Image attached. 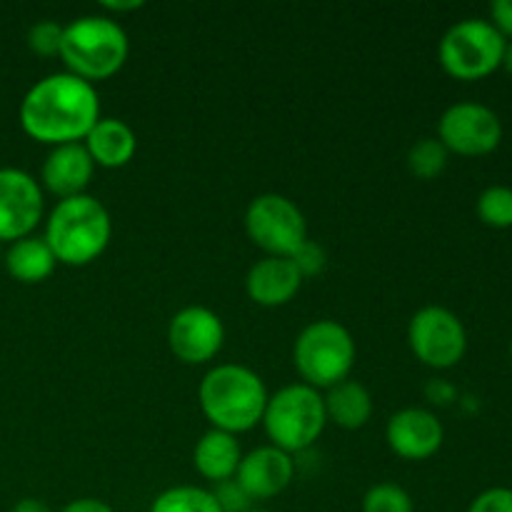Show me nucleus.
<instances>
[{
	"label": "nucleus",
	"mask_w": 512,
	"mask_h": 512,
	"mask_svg": "<svg viewBox=\"0 0 512 512\" xmlns=\"http://www.w3.org/2000/svg\"><path fill=\"white\" fill-rule=\"evenodd\" d=\"M18 120L28 138L50 148L83 143L90 128L100 120L98 90L68 70L45 75L23 95Z\"/></svg>",
	"instance_id": "obj_1"
},
{
	"label": "nucleus",
	"mask_w": 512,
	"mask_h": 512,
	"mask_svg": "<svg viewBox=\"0 0 512 512\" xmlns=\"http://www.w3.org/2000/svg\"><path fill=\"white\" fill-rule=\"evenodd\" d=\"M268 388L255 370L238 363H223L203 375L198 403L210 428L240 435L263 423Z\"/></svg>",
	"instance_id": "obj_2"
},
{
	"label": "nucleus",
	"mask_w": 512,
	"mask_h": 512,
	"mask_svg": "<svg viewBox=\"0 0 512 512\" xmlns=\"http://www.w3.org/2000/svg\"><path fill=\"white\" fill-rule=\"evenodd\" d=\"M43 238L58 263L85 268L108 250L113 220L95 195H75L55 203L45 218Z\"/></svg>",
	"instance_id": "obj_3"
},
{
	"label": "nucleus",
	"mask_w": 512,
	"mask_h": 512,
	"mask_svg": "<svg viewBox=\"0 0 512 512\" xmlns=\"http://www.w3.org/2000/svg\"><path fill=\"white\" fill-rule=\"evenodd\" d=\"M130 55L128 33L108 15H80L63 30L60 55L65 70L88 83L113 78Z\"/></svg>",
	"instance_id": "obj_4"
},
{
	"label": "nucleus",
	"mask_w": 512,
	"mask_h": 512,
	"mask_svg": "<svg viewBox=\"0 0 512 512\" xmlns=\"http://www.w3.org/2000/svg\"><path fill=\"white\" fill-rule=\"evenodd\" d=\"M358 358L355 338L338 320H313L300 330L293 345V365L305 385L330 390L350 378Z\"/></svg>",
	"instance_id": "obj_5"
},
{
	"label": "nucleus",
	"mask_w": 512,
	"mask_h": 512,
	"mask_svg": "<svg viewBox=\"0 0 512 512\" xmlns=\"http://www.w3.org/2000/svg\"><path fill=\"white\" fill-rule=\"evenodd\" d=\"M325 425H328V413H325L323 395L305 383L285 385L270 395L265 405V435L270 438V445L290 455L313 448Z\"/></svg>",
	"instance_id": "obj_6"
},
{
	"label": "nucleus",
	"mask_w": 512,
	"mask_h": 512,
	"mask_svg": "<svg viewBox=\"0 0 512 512\" xmlns=\"http://www.w3.org/2000/svg\"><path fill=\"white\" fill-rule=\"evenodd\" d=\"M505 45L508 40L490 20L465 18L445 30L438 45V60L450 78L473 83L503 68Z\"/></svg>",
	"instance_id": "obj_7"
},
{
	"label": "nucleus",
	"mask_w": 512,
	"mask_h": 512,
	"mask_svg": "<svg viewBox=\"0 0 512 512\" xmlns=\"http://www.w3.org/2000/svg\"><path fill=\"white\" fill-rule=\"evenodd\" d=\"M245 233L265 255L293 258L308 240V220L303 210L280 193H263L245 210Z\"/></svg>",
	"instance_id": "obj_8"
},
{
	"label": "nucleus",
	"mask_w": 512,
	"mask_h": 512,
	"mask_svg": "<svg viewBox=\"0 0 512 512\" xmlns=\"http://www.w3.org/2000/svg\"><path fill=\"white\" fill-rule=\"evenodd\" d=\"M408 345L423 365L448 370L468 353V330L453 310L443 305H425L410 318Z\"/></svg>",
	"instance_id": "obj_9"
},
{
	"label": "nucleus",
	"mask_w": 512,
	"mask_h": 512,
	"mask_svg": "<svg viewBox=\"0 0 512 512\" xmlns=\"http://www.w3.org/2000/svg\"><path fill=\"white\" fill-rule=\"evenodd\" d=\"M438 140L448 148V153L480 158L500 148L503 120L483 103H455L440 115Z\"/></svg>",
	"instance_id": "obj_10"
},
{
	"label": "nucleus",
	"mask_w": 512,
	"mask_h": 512,
	"mask_svg": "<svg viewBox=\"0 0 512 512\" xmlns=\"http://www.w3.org/2000/svg\"><path fill=\"white\" fill-rule=\"evenodd\" d=\"M45 215V193L20 168H0V245L35 235Z\"/></svg>",
	"instance_id": "obj_11"
},
{
	"label": "nucleus",
	"mask_w": 512,
	"mask_h": 512,
	"mask_svg": "<svg viewBox=\"0 0 512 512\" xmlns=\"http://www.w3.org/2000/svg\"><path fill=\"white\" fill-rule=\"evenodd\" d=\"M225 343V325L215 310L188 305L170 318V353L185 365H205L218 358Z\"/></svg>",
	"instance_id": "obj_12"
},
{
	"label": "nucleus",
	"mask_w": 512,
	"mask_h": 512,
	"mask_svg": "<svg viewBox=\"0 0 512 512\" xmlns=\"http://www.w3.org/2000/svg\"><path fill=\"white\" fill-rule=\"evenodd\" d=\"M385 440L398 458L420 463V460L433 458L443 448L445 428L438 415L430 410L403 408L385 425Z\"/></svg>",
	"instance_id": "obj_13"
},
{
	"label": "nucleus",
	"mask_w": 512,
	"mask_h": 512,
	"mask_svg": "<svg viewBox=\"0 0 512 512\" xmlns=\"http://www.w3.org/2000/svg\"><path fill=\"white\" fill-rule=\"evenodd\" d=\"M293 478V455L275 448V445H263V448L250 450L248 455H243L238 473H235V480L243 485V490L250 495L253 503L278 498L293 483Z\"/></svg>",
	"instance_id": "obj_14"
},
{
	"label": "nucleus",
	"mask_w": 512,
	"mask_h": 512,
	"mask_svg": "<svg viewBox=\"0 0 512 512\" xmlns=\"http://www.w3.org/2000/svg\"><path fill=\"white\" fill-rule=\"evenodd\" d=\"M95 175V163L83 143L58 145L48 153L40 168V188L53 193L58 200L85 195Z\"/></svg>",
	"instance_id": "obj_15"
},
{
	"label": "nucleus",
	"mask_w": 512,
	"mask_h": 512,
	"mask_svg": "<svg viewBox=\"0 0 512 512\" xmlns=\"http://www.w3.org/2000/svg\"><path fill=\"white\" fill-rule=\"evenodd\" d=\"M303 288V275L290 258L265 255L245 275V293L255 305L280 308L288 305Z\"/></svg>",
	"instance_id": "obj_16"
},
{
	"label": "nucleus",
	"mask_w": 512,
	"mask_h": 512,
	"mask_svg": "<svg viewBox=\"0 0 512 512\" xmlns=\"http://www.w3.org/2000/svg\"><path fill=\"white\" fill-rule=\"evenodd\" d=\"M85 150L93 158L95 168L118 170L125 168L135 158L138 150V135L125 120L120 118H100L90 128L83 140Z\"/></svg>",
	"instance_id": "obj_17"
},
{
	"label": "nucleus",
	"mask_w": 512,
	"mask_h": 512,
	"mask_svg": "<svg viewBox=\"0 0 512 512\" xmlns=\"http://www.w3.org/2000/svg\"><path fill=\"white\" fill-rule=\"evenodd\" d=\"M240 460H243V450H240L238 435L223 433V430L210 428L193 448L195 473L213 485L235 478Z\"/></svg>",
	"instance_id": "obj_18"
},
{
	"label": "nucleus",
	"mask_w": 512,
	"mask_h": 512,
	"mask_svg": "<svg viewBox=\"0 0 512 512\" xmlns=\"http://www.w3.org/2000/svg\"><path fill=\"white\" fill-rule=\"evenodd\" d=\"M3 260L10 278L25 285L48 280L53 275L55 265H58V260H55L53 250L48 248L43 235H28V238L10 243Z\"/></svg>",
	"instance_id": "obj_19"
},
{
	"label": "nucleus",
	"mask_w": 512,
	"mask_h": 512,
	"mask_svg": "<svg viewBox=\"0 0 512 512\" xmlns=\"http://www.w3.org/2000/svg\"><path fill=\"white\" fill-rule=\"evenodd\" d=\"M328 423L343 430H360L373 418V395L358 380L348 378L323 395Z\"/></svg>",
	"instance_id": "obj_20"
},
{
	"label": "nucleus",
	"mask_w": 512,
	"mask_h": 512,
	"mask_svg": "<svg viewBox=\"0 0 512 512\" xmlns=\"http://www.w3.org/2000/svg\"><path fill=\"white\" fill-rule=\"evenodd\" d=\"M150 512H223L213 493L198 485H175L163 490L150 505Z\"/></svg>",
	"instance_id": "obj_21"
},
{
	"label": "nucleus",
	"mask_w": 512,
	"mask_h": 512,
	"mask_svg": "<svg viewBox=\"0 0 512 512\" xmlns=\"http://www.w3.org/2000/svg\"><path fill=\"white\" fill-rule=\"evenodd\" d=\"M450 153L438 138H423L408 150V168L415 178L435 180L448 168Z\"/></svg>",
	"instance_id": "obj_22"
},
{
	"label": "nucleus",
	"mask_w": 512,
	"mask_h": 512,
	"mask_svg": "<svg viewBox=\"0 0 512 512\" xmlns=\"http://www.w3.org/2000/svg\"><path fill=\"white\" fill-rule=\"evenodd\" d=\"M475 210H478V218L488 228H512V188H508V185H490L478 195Z\"/></svg>",
	"instance_id": "obj_23"
},
{
	"label": "nucleus",
	"mask_w": 512,
	"mask_h": 512,
	"mask_svg": "<svg viewBox=\"0 0 512 512\" xmlns=\"http://www.w3.org/2000/svg\"><path fill=\"white\" fill-rule=\"evenodd\" d=\"M363 512H415L413 498L395 483H378L365 493Z\"/></svg>",
	"instance_id": "obj_24"
},
{
	"label": "nucleus",
	"mask_w": 512,
	"mask_h": 512,
	"mask_svg": "<svg viewBox=\"0 0 512 512\" xmlns=\"http://www.w3.org/2000/svg\"><path fill=\"white\" fill-rule=\"evenodd\" d=\"M63 30L65 25L55 23V20H38L28 28V48L40 58H55L60 55V45H63Z\"/></svg>",
	"instance_id": "obj_25"
},
{
	"label": "nucleus",
	"mask_w": 512,
	"mask_h": 512,
	"mask_svg": "<svg viewBox=\"0 0 512 512\" xmlns=\"http://www.w3.org/2000/svg\"><path fill=\"white\" fill-rule=\"evenodd\" d=\"M210 493H213L215 503H218V508L223 512H245L253 508V500H250V495L245 493L243 485L235 478L215 483Z\"/></svg>",
	"instance_id": "obj_26"
},
{
	"label": "nucleus",
	"mask_w": 512,
	"mask_h": 512,
	"mask_svg": "<svg viewBox=\"0 0 512 512\" xmlns=\"http://www.w3.org/2000/svg\"><path fill=\"white\" fill-rule=\"evenodd\" d=\"M290 260H293L295 268L300 270L303 280L313 278V275H320L325 270V265H328V255H325L323 245L315 243V240L310 238L300 245V250Z\"/></svg>",
	"instance_id": "obj_27"
},
{
	"label": "nucleus",
	"mask_w": 512,
	"mask_h": 512,
	"mask_svg": "<svg viewBox=\"0 0 512 512\" xmlns=\"http://www.w3.org/2000/svg\"><path fill=\"white\" fill-rule=\"evenodd\" d=\"M468 512H512L510 488H488L470 503Z\"/></svg>",
	"instance_id": "obj_28"
},
{
	"label": "nucleus",
	"mask_w": 512,
	"mask_h": 512,
	"mask_svg": "<svg viewBox=\"0 0 512 512\" xmlns=\"http://www.w3.org/2000/svg\"><path fill=\"white\" fill-rule=\"evenodd\" d=\"M490 23L503 38H512V0H495L490 5Z\"/></svg>",
	"instance_id": "obj_29"
},
{
	"label": "nucleus",
	"mask_w": 512,
	"mask_h": 512,
	"mask_svg": "<svg viewBox=\"0 0 512 512\" xmlns=\"http://www.w3.org/2000/svg\"><path fill=\"white\" fill-rule=\"evenodd\" d=\"M58 512H115L110 508L105 500H98V498H78L73 500V503H68L65 508H60Z\"/></svg>",
	"instance_id": "obj_30"
},
{
	"label": "nucleus",
	"mask_w": 512,
	"mask_h": 512,
	"mask_svg": "<svg viewBox=\"0 0 512 512\" xmlns=\"http://www.w3.org/2000/svg\"><path fill=\"white\" fill-rule=\"evenodd\" d=\"M10 512H53V510H50L48 503H43V500L23 498L13 505V510Z\"/></svg>",
	"instance_id": "obj_31"
},
{
	"label": "nucleus",
	"mask_w": 512,
	"mask_h": 512,
	"mask_svg": "<svg viewBox=\"0 0 512 512\" xmlns=\"http://www.w3.org/2000/svg\"><path fill=\"white\" fill-rule=\"evenodd\" d=\"M105 8L115 10V13H120V10H138V8H143V3H105Z\"/></svg>",
	"instance_id": "obj_32"
},
{
	"label": "nucleus",
	"mask_w": 512,
	"mask_h": 512,
	"mask_svg": "<svg viewBox=\"0 0 512 512\" xmlns=\"http://www.w3.org/2000/svg\"><path fill=\"white\" fill-rule=\"evenodd\" d=\"M503 68L508 70V73L512 75V40L508 45H505V55H503Z\"/></svg>",
	"instance_id": "obj_33"
},
{
	"label": "nucleus",
	"mask_w": 512,
	"mask_h": 512,
	"mask_svg": "<svg viewBox=\"0 0 512 512\" xmlns=\"http://www.w3.org/2000/svg\"><path fill=\"white\" fill-rule=\"evenodd\" d=\"M245 512H270V510H258V508H250V510H245Z\"/></svg>",
	"instance_id": "obj_34"
},
{
	"label": "nucleus",
	"mask_w": 512,
	"mask_h": 512,
	"mask_svg": "<svg viewBox=\"0 0 512 512\" xmlns=\"http://www.w3.org/2000/svg\"><path fill=\"white\" fill-rule=\"evenodd\" d=\"M0 260H3V245H0Z\"/></svg>",
	"instance_id": "obj_35"
},
{
	"label": "nucleus",
	"mask_w": 512,
	"mask_h": 512,
	"mask_svg": "<svg viewBox=\"0 0 512 512\" xmlns=\"http://www.w3.org/2000/svg\"><path fill=\"white\" fill-rule=\"evenodd\" d=\"M510 355H512V340H510Z\"/></svg>",
	"instance_id": "obj_36"
}]
</instances>
